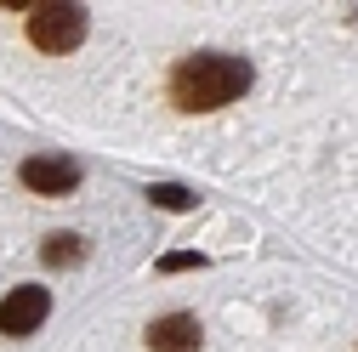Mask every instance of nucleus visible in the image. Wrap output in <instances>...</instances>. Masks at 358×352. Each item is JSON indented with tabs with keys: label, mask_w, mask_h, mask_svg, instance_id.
Here are the masks:
<instances>
[{
	"label": "nucleus",
	"mask_w": 358,
	"mask_h": 352,
	"mask_svg": "<svg viewBox=\"0 0 358 352\" xmlns=\"http://www.w3.org/2000/svg\"><path fill=\"white\" fill-rule=\"evenodd\" d=\"M250 91V63L228 57V52H199L182 57L171 74V103L182 114H210V108H228Z\"/></svg>",
	"instance_id": "f257e3e1"
},
{
	"label": "nucleus",
	"mask_w": 358,
	"mask_h": 352,
	"mask_svg": "<svg viewBox=\"0 0 358 352\" xmlns=\"http://www.w3.org/2000/svg\"><path fill=\"white\" fill-rule=\"evenodd\" d=\"M29 40L40 52H74L85 40V6H69V0H46V6H29Z\"/></svg>",
	"instance_id": "f03ea898"
},
{
	"label": "nucleus",
	"mask_w": 358,
	"mask_h": 352,
	"mask_svg": "<svg viewBox=\"0 0 358 352\" xmlns=\"http://www.w3.org/2000/svg\"><path fill=\"white\" fill-rule=\"evenodd\" d=\"M52 313V295L46 284H17L6 301H0V335H34Z\"/></svg>",
	"instance_id": "7ed1b4c3"
},
{
	"label": "nucleus",
	"mask_w": 358,
	"mask_h": 352,
	"mask_svg": "<svg viewBox=\"0 0 358 352\" xmlns=\"http://www.w3.org/2000/svg\"><path fill=\"white\" fill-rule=\"evenodd\" d=\"M23 188L29 193H46V199H63V193L80 188V165L57 159V154H34V159H23Z\"/></svg>",
	"instance_id": "20e7f679"
},
{
	"label": "nucleus",
	"mask_w": 358,
	"mask_h": 352,
	"mask_svg": "<svg viewBox=\"0 0 358 352\" xmlns=\"http://www.w3.org/2000/svg\"><path fill=\"white\" fill-rule=\"evenodd\" d=\"M199 341H205V330L194 313H165L148 324V352H199Z\"/></svg>",
	"instance_id": "39448f33"
},
{
	"label": "nucleus",
	"mask_w": 358,
	"mask_h": 352,
	"mask_svg": "<svg viewBox=\"0 0 358 352\" xmlns=\"http://www.w3.org/2000/svg\"><path fill=\"white\" fill-rule=\"evenodd\" d=\"M40 256H46V267H80L85 261V239L80 233H52L46 244H40Z\"/></svg>",
	"instance_id": "423d86ee"
},
{
	"label": "nucleus",
	"mask_w": 358,
	"mask_h": 352,
	"mask_svg": "<svg viewBox=\"0 0 358 352\" xmlns=\"http://www.w3.org/2000/svg\"><path fill=\"white\" fill-rule=\"evenodd\" d=\"M148 199H154V205H165V210H194V205H199L188 188H176V182H159V188H148Z\"/></svg>",
	"instance_id": "0eeeda50"
},
{
	"label": "nucleus",
	"mask_w": 358,
	"mask_h": 352,
	"mask_svg": "<svg viewBox=\"0 0 358 352\" xmlns=\"http://www.w3.org/2000/svg\"><path fill=\"white\" fill-rule=\"evenodd\" d=\"M165 273H182V267H205V256H194V250H176V256H165L159 261Z\"/></svg>",
	"instance_id": "6e6552de"
}]
</instances>
